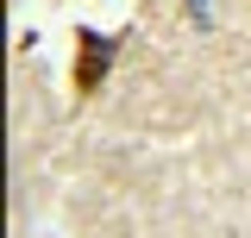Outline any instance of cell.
Instances as JSON below:
<instances>
[{"instance_id": "6da1fadb", "label": "cell", "mask_w": 251, "mask_h": 238, "mask_svg": "<svg viewBox=\"0 0 251 238\" xmlns=\"http://www.w3.org/2000/svg\"><path fill=\"white\" fill-rule=\"evenodd\" d=\"M107 69H113V38H100V31H75V94H82V100L100 94Z\"/></svg>"}]
</instances>
